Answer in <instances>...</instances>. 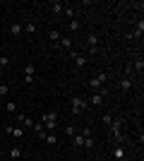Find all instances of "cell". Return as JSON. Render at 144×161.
<instances>
[{"label": "cell", "mask_w": 144, "mask_h": 161, "mask_svg": "<svg viewBox=\"0 0 144 161\" xmlns=\"http://www.w3.org/2000/svg\"><path fill=\"white\" fill-rule=\"evenodd\" d=\"M60 29H51V31H48V39H51V43H53V46H58V41H60Z\"/></svg>", "instance_id": "cell-11"}, {"label": "cell", "mask_w": 144, "mask_h": 161, "mask_svg": "<svg viewBox=\"0 0 144 161\" xmlns=\"http://www.w3.org/2000/svg\"><path fill=\"white\" fill-rule=\"evenodd\" d=\"M142 34H144V22L139 19V24H137L135 29H132L130 34H127V39H142Z\"/></svg>", "instance_id": "cell-7"}, {"label": "cell", "mask_w": 144, "mask_h": 161, "mask_svg": "<svg viewBox=\"0 0 144 161\" xmlns=\"http://www.w3.org/2000/svg\"><path fill=\"white\" fill-rule=\"evenodd\" d=\"M103 123H106V125H110V123H113V113H103V118H101Z\"/></svg>", "instance_id": "cell-28"}, {"label": "cell", "mask_w": 144, "mask_h": 161, "mask_svg": "<svg viewBox=\"0 0 144 161\" xmlns=\"http://www.w3.org/2000/svg\"><path fill=\"white\" fill-rule=\"evenodd\" d=\"M65 135H67L70 140H72V137L77 135V128H75V125H67V128H65Z\"/></svg>", "instance_id": "cell-24"}, {"label": "cell", "mask_w": 144, "mask_h": 161, "mask_svg": "<svg viewBox=\"0 0 144 161\" xmlns=\"http://www.w3.org/2000/svg\"><path fill=\"white\" fill-rule=\"evenodd\" d=\"M67 29H70V31H77V29H79V19H70Z\"/></svg>", "instance_id": "cell-26"}, {"label": "cell", "mask_w": 144, "mask_h": 161, "mask_svg": "<svg viewBox=\"0 0 144 161\" xmlns=\"http://www.w3.org/2000/svg\"><path fill=\"white\" fill-rule=\"evenodd\" d=\"M70 58L75 60V65H77V67H84V65H87V63H89V58H87V55L77 53V51H70Z\"/></svg>", "instance_id": "cell-4"}, {"label": "cell", "mask_w": 144, "mask_h": 161, "mask_svg": "<svg viewBox=\"0 0 144 161\" xmlns=\"http://www.w3.org/2000/svg\"><path fill=\"white\" fill-rule=\"evenodd\" d=\"M101 99H103V94H101V92H94V94L89 96V103H94V106H99V103H101Z\"/></svg>", "instance_id": "cell-18"}, {"label": "cell", "mask_w": 144, "mask_h": 161, "mask_svg": "<svg viewBox=\"0 0 144 161\" xmlns=\"http://www.w3.org/2000/svg\"><path fill=\"white\" fill-rule=\"evenodd\" d=\"M7 94H10V87H7V84H0V96H3V99H5Z\"/></svg>", "instance_id": "cell-27"}, {"label": "cell", "mask_w": 144, "mask_h": 161, "mask_svg": "<svg viewBox=\"0 0 144 161\" xmlns=\"http://www.w3.org/2000/svg\"><path fill=\"white\" fill-rule=\"evenodd\" d=\"M5 65H10V58H7V55H0V67H5Z\"/></svg>", "instance_id": "cell-30"}, {"label": "cell", "mask_w": 144, "mask_h": 161, "mask_svg": "<svg viewBox=\"0 0 144 161\" xmlns=\"http://www.w3.org/2000/svg\"><path fill=\"white\" fill-rule=\"evenodd\" d=\"M24 75L27 77H36V65H24Z\"/></svg>", "instance_id": "cell-20"}, {"label": "cell", "mask_w": 144, "mask_h": 161, "mask_svg": "<svg viewBox=\"0 0 144 161\" xmlns=\"http://www.w3.org/2000/svg\"><path fill=\"white\" fill-rule=\"evenodd\" d=\"M48 7H51V12H53V14H60L62 10H65V5H62V3H51Z\"/></svg>", "instance_id": "cell-17"}, {"label": "cell", "mask_w": 144, "mask_h": 161, "mask_svg": "<svg viewBox=\"0 0 144 161\" xmlns=\"http://www.w3.org/2000/svg\"><path fill=\"white\" fill-rule=\"evenodd\" d=\"M41 125L48 130V132H55V128H58V111H48V113H43Z\"/></svg>", "instance_id": "cell-1"}, {"label": "cell", "mask_w": 144, "mask_h": 161, "mask_svg": "<svg viewBox=\"0 0 144 161\" xmlns=\"http://www.w3.org/2000/svg\"><path fill=\"white\" fill-rule=\"evenodd\" d=\"M120 161H130V159H127V156H125V159H120Z\"/></svg>", "instance_id": "cell-32"}, {"label": "cell", "mask_w": 144, "mask_h": 161, "mask_svg": "<svg viewBox=\"0 0 144 161\" xmlns=\"http://www.w3.org/2000/svg\"><path fill=\"white\" fill-rule=\"evenodd\" d=\"M113 156H115L118 161L125 159V147H123V144H115V147H113Z\"/></svg>", "instance_id": "cell-13"}, {"label": "cell", "mask_w": 144, "mask_h": 161, "mask_svg": "<svg viewBox=\"0 0 144 161\" xmlns=\"http://www.w3.org/2000/svg\"><path fill=\"white\" fill-rule=\"evenodd\" d=\"M55 48H72V36H67V34L60 36V41H58V46H55Z\"/></svg>", "instance_id": "cell-10"}, {"label": "cell", "mask_w": 144, "mask_h": 161, "mask_svg": "<svg viewBox=\"0 0 144 161\" xmlns=\"http://www.w3.org/2000/svg\"><path fill=\"white\" fill-rule=\"evenodd\" d=\"M108 128L113 130V135H115L118 142H123V128H120V120H115V118H113V123H110Z\"/></svg>", "instance_id": "cell-5"}, {"label": "cell", "mask_w": 144, "mask_h": 161, "mask_svg": "<svg viewBox=\"0 0 144 161\" xmlns=\"http://www.w3.org/2000/svg\"><path fill=\"white\" fill-rule=\"evenodd\" d=\"M43 142H46L48 147H58V135H55V132H46Z\"/></svg>", "instance_id": "cell-8"}, {"label": "cell", "mask_w": 144, "mask_h": 161, "mask_svg": "<svg viewBox=\"0 0 144 161\" xmlns=\"http://www.w3.org/2000/svg\"><path fill=\"white\" fill-rule=\"evenodd\" d=\"M82 144H84V137H82L79 132H77L75 137H72V147H82Z\"/></svg>", "instance_id": "cell-21"}, {"label": "cell", "mask_w": 144, "mask_h": 161, "mask_svg": "<svg viewBox=\"0 0 144 161\" xmlns=\"http://www.w3.org/2000/svg\"><path fill=\"white\" fill-rule=\"evenodd\" d=\"M132 72H137V75H142V72H144V60H142V58H139V60L135 63V67H132Z\"/></svg>", "instance_id": "cell-19"}, {"label": "cell", "mask_w": 144, "mask_h": 161, "mask_svg": "<svg viewBox=\"0 0 144 161\" xmlns=\"http://www.w3.org/2000/svg\"><path fill=\"white\" fill-rule=\"evenodd\" d=\"M7 31H10V34L14 36V39H17V36H22V34H24V24L14 22V24H10V27H7Z\"/></svg>", "instance_id": "cell-6"}, {"label": "cell", "mask_w": 144, "mask_h": 161, "mask_svg": "<svg viewBox=\"0 0 144 161\" xmlns=\"http://www.w3.org/2000/svg\"><path fill=\"white\" fill-rule=\"evenodd\" d=\"M118 84H120V92H130V89H132V80H130V77H125V80H120Z\"/></svg>", "instance_id": "cell-14"}, {"label": "cell", "mask_w": 144, "mask_h": 161, "mask_svg": "<svg viewBox=\"0 0 144 161\" xmlns=\"http://www.w3.org/2000/svg\"><path fill=\"white\" fill-rule=\"evenodd\" d=\"M62 12H65V17H67V19H77V7H65V10H62Z\"/></svg>", "instance_id": "cell-16"}, {"label": "cell", "mask_w": 144, "mask_h": 161, "mask_svg": "<svg viewBox=\"0 0 144 161\" xmlns=\"http://www.w3.org/2000/svg\"><path fill=\"white\" fill-rule=\"evenodd\" d=\"M5 111H10V113H17V103H14V101H7V103H5Z\"/></svg>", "instance_id": "cell-25"}, {"label": "cell", "mask_w": 144, "mask_h": 161, "mask_svg": "<svg viewBox=\"0 0 144 161\" xmlns=\"http://www.w3.org/2000/svg\"><path fill=\"white\" fill-rule=\"evenodd\" d=\"M79 135H82V137H91V128H89V125H84V128H82V132H79Z\"/></svg>", "instance_id": "cell-29"}, {"label": "cell", "mask_w": 144, "mask_h": 161, "mask_svg": "<svg viewBox=\"0 0 144 161\" xmlns=\"http://www.w3.org/2000/svg\"><path fill=\"white\" fill-rule=\"evenodd\" d=\"M7 156H10V159H12V161L22 159V147H12V149H10V154H7Z\"/></svg>", "instance_id": "cell-15"}, {"label": "cell", "mask_w": 144, "mask_h": 161, "mask_svg": "<svg viewBox=\"0 0 144 161\" xmlns=\"http://www.w3.org/2000/svg\"><path fill=\"white\" fill-rule=\"evenodd\" d=\"M10 135H12L14 140H22V137H24V128H22V125H12V130H10Z\"/></svg>", "instance_id": "cell-12"}, {"label": "cell", "mask_w": 144, "mask_h": 161, "mask_svg": "<svg viewBox=\"0 0 144 161\" xmlns=\"http://www.w3.org/2000/svg\"><path fill=\"white\" fill-rule=\"evenodd\" d=\"M3 159H5V152H0V161H3Z\"/></svg>", "instance_id": "cell-31"}, {"label": "cell", "mask_w": 144, "mask_h": 161, "mask_svg": "<svg viewBox=\"0 0 144 161\" xmlns=\"http://www.w3.org/2000/svg\"><path fill=\"white\" fill-rule=\"evenodd\" d=\"M31 130L36 132V137H39V140H43V137H46V132H48V130L43 128L41 123H34V125H31Z\"/></svg>", "instance_id": "cell-9"}, {"label": "cell", "mask_w": 144, "mask_h": 161, "mask_svg": "<svg viewBox=\"0 0 144 161\" xmlns=\"http://www.w3.org/2000/svg\"><path fill=\"white\" fill-rule=\"evenodd\" d=\"M0 72H3V67H0Z\"/></svg>", "instance_id": "cell-33"}, {"label": "cell", "mask_w": 144, "mask_h": 161, "mask_svg": "<svg viewBox=\"0 0 144 161\" xmlns=\"http://www.w3.org/2000/svg\"><path fill=\"white\" fill-rule=\"evenodd\" d=\"M87 106H89V103H87L82 96H72V99H70V111H72L75 115L84 113V111H87Z\"/></svg>", "instance_id": "cell-2"}, {"label": "cell", "mask_w": 144, "mask_h": 161, "mask_svg": "<svg viewBox=\"0 0 144 161\" xmlns=\"http://www.w3.org/2000/svg\"><path fill=\"white\" fill-rule=\"evenodd\" d=\"M24 34H36V24H34V22L24 24Z\"/></svg>", "instance_id": "cell-23"}, {"label": "cell", "mask_w": 144, "mask_h": 161, "mask_svg": "<svg viewBox=\"0 0 144 161\" xmlns=\"http://www.w3.org/2000/svg\"><path fill=\"white\" fill-rule=\"evenodd\" d=\"M99 41H101V36H99L96 31H89V34H87V48H89L91 53L99 48Z\"/></svg>", "instance_id": "cell-3"}, {"label": "cell", "mask_w": 144, "mask_h": 161, "mask_svg": "<svg viewBox=\"0 0 144 161\" xmlns=\"http://www.w3.org/2000/svg\"><path fill=\"white\" fill-rule=\"evenodd\" d=\"M94 144H96L94 137H84V144H82V147H84V149H94Z\"/></svg>", "instance_id": "cell-22"}]
</instances>
